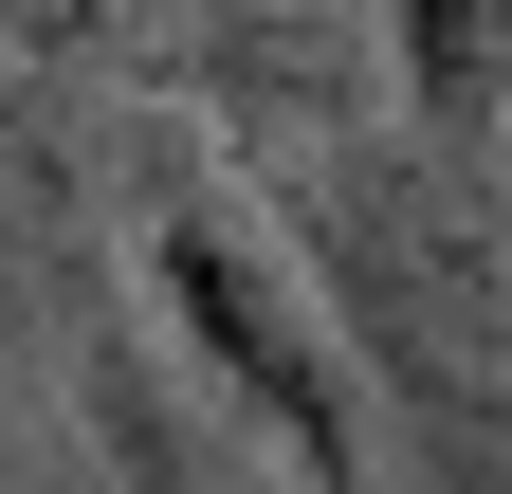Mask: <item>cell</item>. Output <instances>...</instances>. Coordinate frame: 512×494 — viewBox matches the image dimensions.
Segmentation results:
<instances>
[{"instance_id": "3957f363", "label": "cell", "mask_w": 512, "mask_h": 494, "mask_svg": "<svg viewBox=\"0 0 512 494\" xmlns=\"http://www.w3.org/2000/svg\"><path fill=\"white\" fill-rule=\"evenodd\" d=\"M220 129V165H311V147H348L366 110H384V0H183L165 19V74Z\"/></svg>"}, {"instance_id": "277c9868", "label": "cell", "mask_w": 512, "mask_h": 494, "mask_svg": "<svg viewBox=\"0 0 512 494\" xmlns=\"http://www.w3.org/2000/svg\"><path fill=\"white\" fill-rule=\"evenodd\" d=\"M37 385H55V421L92 440V476H110V494H311V458H293L238 385H202V366L165 348L147 293H128V312H92L74 348L37 366Z\"/></svg>"}, {"instance_id": "5b68a950", "label": "cell", "mask_w": 512, "mask_h": 494, "mask_svg": "<svg viewBox=\"0 0 512 494\" xmlns=\"http://www.w3.org/2000/svg\"><path fill=\"white\" fill-rule=\"evenodd\" d=\"M384 110L439 147H512V0H384Z\"/></svg>"}, {"instance_id": "6da1fadb", "label": "cell", "mask_w": 512, "mask_h": 494, "mask_svg": "<svg viewBox=\"0 0 512 494\" xmlns=\"http://www.w3.org/2000/svg\"><path fill=\"white\" fill-rule=\"evenodd\" d=\"M275 220L348 330L366 440L421 494H512V147L366 110L348 147L275 165Z\"/></svg>"}, {"instance_id": "8992f818", "label": "cell", "mask_w": 512, "mask_h": 494, "mask_svg": "<svg viewBox=\"0 0 512 494\" xmlns=\"http://www.w3.org/2000/svg\"><path fill=\"white\" fill-rule=\"evenodd\" d=\"M183 0H0V55H74V74H165Z\"/></svg>"}, {"instance_id": "7a4b0ae2", "label": "cell", "mask_w": 512, "mask_h": 494, "mask_svg": "<svg viewBox=\"0 0 512 494\" xmlns=\"http://www.w3.org/2000/svg\"><path fill=\"white\" fill-rule=\"evenodd\" d=\"M147 275V74L0 55V348L55 366Z\"/></svg>"}]
</instances>
